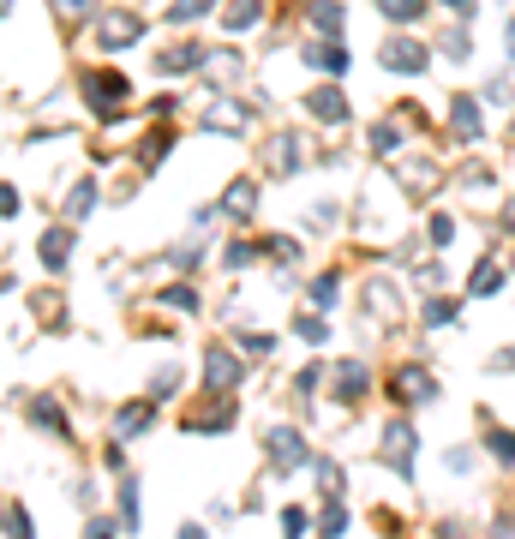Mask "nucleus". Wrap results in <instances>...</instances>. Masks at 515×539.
Masks as SVG:
<instances>
[{
	"label": "nucleus",
	"mask_w": 515,
	"mask_h": 539,
	"mask_svg": "<svg viewBox=\"0 0 515 539\" xmlns=\"http://www.w3.org/2000/svg\"><path fill=\"white\" fill-rule=\"evenodd\" d=\"M6 539H36V528H30V516H24V504H18V498L6 504Z\"/></svg>",
	"instance_id": "f8f14e48"
},
{
	"label": "nucleus",
	"mask_w": 515,
	"mask_h": 539,
	"mask_svg": "<svg viewBox=\"0 0 515 539\" xmlns=\"http://www.w3.org/2000/svg\"><path fill=\"white\" fill-rule=\"evenodd\" d=\"M312 66H324V72H342V48H318V54H312Z\"/></svg>",
	"instance_id": "a878e982"
},
{
	"label": "nucleus",
	"mask_w": 515,
	"mask_h": 539,
	"mask_svg": "<svg viewBox=\"0 0 515 539\" xmlns=\"http://www.w3.org/2000/svg\"><path fill=\"white\" fill-rule=\"evenodd\" d=\"M354 396H366V372H360V366H342V390H336V402H354Z\"/></svg>",
	"instance_id": "dca6fc26"
},
{
	"label": "nucleus",
	"mask_w": 515,
	"mask_h": 539,
	"mask_svg": "<svg viewBox=\"0 0 515 539\" xmlns=\"http://www.w3.org/2000/svg\"><path fill=\"white\" fill-rule=\"evenodd\" d=\"M312 18H318V30H330V36L342 30V12H336L330 0H318V6H312Z\"/></svg>",
	"instance_id": "6ab92c4d"
},
{
	"label": "nucleus",
	"mask_w": 515,
	"mask_h": 539,
	"mask_svg": "<svg viewBox=\"0 0 515 539\" xmlns=\"http://www.w3.org/2000/svg\"><path fill=\"white\" fill-rule=\"evenodd\" d=\"M192 60H198V48L186 42V48H174V54H162V60H156V72H162V78H168V72H192Z\"/></svg>",
	"instance_id": "ddd939ff"
},
{
	"label": "nucleus",
	"mask_w": 515,
	"mask_h": 539,
	"mask_svg": "<svg viewBox=\"0 0 515 539\" xmlns=\"http://www.w3.org/2000/svg\"><path fill=\"white\" fill-rule=\"evenodd\" d=\"M426 318H432V324H450V318H456V306H450V300H432V312H426Z\"/></svg>",
	"instance_id": "cd10ccee"
},
{
	"label": "nucleus",
	"mask_w": 515,
	"mask_h": 539,
	"mask_svg": "<svg viewBox=\"0 0 515 539\" xmlns=\"http://www.w3.org/2000/svg\"><path fill=\"white\" fill-rule=\"evenodd\" d=\"M246 204H252V180H234L228 198H222V210H228V216H246Z\"/></svg>",
	"instance_id": "2eb2a0df"
},
{
	"label": "nucleus",
	"mask_w": 515,
	"mask_h": 539,
	"mask_svg": "<svg viewBox=\"0 0 515 539\" xmlns=\"http://www.w3.org/2000/svg\"><path fill=\"white\" fill-rule=\"evenodd\" d=\"M300 462H306V444H300V432L276 426V432H270V468H276V474H294Z\"/></svg>",
	"instance_id": "f03ea898"
},
{
	"label": "nucleus",
	"mask_w": 515,
	"mask_h": 539,
	"mask_svg": "<svg viewBox=\"0 0 515 539\" xmlns=\"http://www.w3.org/2000/svg\"><path fill=\"white\" fill-rule=\"evenodd\" d=\"M282 534H288V539L306 534V510H282Z\"/></svg>",
	"instance_id": "393cba45"
},
{
	"label": "nucleus",
	"mask_w": 515,
	"mask_h": 539,
	"mask_svg": "<svg viewBox=\"0 0 515 539\" xmlns=\"http://www.w3.org/2000/svg\"><path fill=\"white\" fill-rule=\"evenodd\" d=\"M378 6H384V12H390V18H396V24H408V18H414V12H420V0H378Z\"/></svg>",
	"instance_id": "5701e85b"
},
{
	"label": "nucleus",
	"mask_w": 515,
	"mask_h": 539,
	"mask_svg": "<svg viewBox=\"0 0 515 539\" xmlns=\"http://www.w3.org/2000/svg\"><path fill=\"white\" fill-rule=\"evenodd\" d=\"M42 264L48 270H66V228H48L42 234Z\"/></svg>",
	"instance_id": "0eeeda50"
},
{
	"label": "nucleus",
	"mask_w": 515,
	"mask_h": 539,
	"mask_svg": "<svg viewBox=\"0 0 515 539\" xmlns=\"http://www.w3.org/2000/svg\"><path fill=\"white\" fill-rule=\"evenodd\" d=\"M204 378H210V390H216V384L228 390V384H240V366H234L222 348H210V360H204Z\"/></svg>",
	"instance_id": "39448f33"
},
{
	"label": "nucleus",
	"mask_w": 515,
	"mask_h": 539,
	"mask_svg": "<svg viewBox=\"0 0 515 539\" xmlns=\"http://www.w3.org/2000/svg\"><path fill=\"white\" fill-rule=\"evenodd\" d=\"M150 420H156V408H150V402H138V408H126V414L114 420V432H120V438H132V432H144Z\"/></svg>",
	"instance_id": "6e6552de"
},
{
	"label": "nucleus",
	"mask_w": 515,
	"mask_h": 539,
	"mask_svg": "<svg viewBox=\"0 0 515 539\" xmlns=\"http://www.w3.org/2000/svg\"><path fill=\"white\" fill-rule=\"evenodd\" d=\"M510 54H515V24H510Z\"/></svg>",
	"instance_id": "72a5a7b5"
},
{
	"label": "nucleus",
	"mask_w": 515,
	"mask_h": 539,
	"mask_svg": "<svg viewBox=\"0 0 515 539\" xmlns=\"http://www.w3.org/2000/svg\"><path fill=\"white\" fill-rule=\"evenodd\" d=\"M396 390H402V396L414 390L420 402H432V396H438V384H432V372H426V366H414V372H402V378H396Z\"/></svg>",
	"instance_id": "423d86ee"
},
{
	"label": "nucleus",
	"mask_w": 515,
	"mask_h": 539,
	"mask_svg": "<svg viewBox=\"0 0 515 539\" xmlns=\"http://www.w3.org/2000/svg\"><path fill=\"white\" fill-rule=\"evenodd\" d=\"M180 539H204V528H180Z\"/></svg>",
	"instance_id": "473e14b6"
},
{
	"label": "nucleus",
	"mask_w": 515,
	"mask_h": 539,
	"mask_svg": "<svg viewBox=\"0 0 515 539\" xmlns=\"http://www.w3.org/2000/svg\"><path fill=\"white\" fill-rule=\"evenodd\" d=\"M312 114H318V120H330V126H336V120H342V114H348V108H342V96H336V90H318V96H312Z\"/></svg>",
	"instance_id": "4468645a"
},
{
	"label": "nucleus",
	"mask_w": 515,
	"mask_h": 539,
	"mask_svg": "<svg viewBox=\"0 0 515 539\" xmlns=\"http://www.w3.org/2000/svg\"><path fill=\"white\" fill-rule=\"evenodd\" d=\"M84 96H90V108L108 120V108L126 102V78H114V72H84Z\"/></svg>",
	"instance_id": "f257e3e1"
},
{
	"label": "nucleus",
	"mask_w": 515,
	"mask_h": 539,
	"mask_svg": "<svg viewBox=\"0 0 515 539\" xmlns=\"http://www.w3.org/2000/svg\"><path fill=\"white\" fill-rule=\"evenodd\" d=\"M84 539H114V522H90V528H84Z\"/></svg>",
	"instance_id": "c85d7f7f"
},
{
	"label": "nucleus",
	"mask_w": 515,
	"mask_h": 539,
	"mask_svg": "<svg viewBox=\"0 0 515 539\" xmlns=\"http://www.w3.org/2000/svg\"><path fill=\"white\" fill-rule=\"evenodd\" d=\"M162 306H174V312H198V294H192V288H168Z\"/></svg>",
	"instance_id": "aec40b11"
},
{
	"label": "nucleus",
	"mask_w": 515,
	"mask_h": 539,
	"mask_svg": "<svg viewBox=\"0 0 515 539\" xmlns=\"http://www.w3.org/2000/svg\"><path fill=\"white\" fill-rule=\"evenodd\" d=\"M498 282H504V276H498V264H480V270H474V294H492Z\"/></svg>",
	"instance_id": "412c9836"
},
{
	"label": "nucleus",
	"mask_w": 515,
	"mask_h": 539,
	"mask_svg": "<svg viewBox=\"0 0 515 539\" xmlns=\"http://www.w3.org/2000/svg\"><path fill=\"white\" fill-rule=\"evenodd\" d=\"M90 198H96V186H90V180H84V186H78V192H72V216H90Z\"/></svg>",
	"instance_id": "bb28decb"
},
{
	"label": "nucleus",
	"mask_w": 515,
	"mask_h": 539,
	"mask_svg": "<svg viewBox=\"0 0 515 539\" xmlns=\"http://www.w3.org/2000/svg\"><path fill=\"white\" fill-rule=\"evenodd\" d=\"M252 18H258V0H240V6H234V12H228V30H246V24H252Z\"/></svg>",
	"instance_id": "4be33fe9"
},
{
	"label": "nucleus",
	"mask_w": 515,
	"mask_h": 539,
	"mask_svg": "<svg viewBox=\"0 0 515 539\" xmlns=\"http://www.w3.org/2000/svg\"><path fill=\"white\" fill-rule=\"evenodd\" d=\"M318 486H324V498H336V486H342V474H336V462H318Z\"/></svg>",
	"instance_id": "b1692460"
},
{
	"label": "nucleus",
	"mask_w": 515,
	"mask_h": 539,
	"mask_svg": "<svg viewBox=\"0 0 515 539\" xmlns=\"http://www.w3.org/2000/svg\"><path fill=\"white\" fill-rule=\"evenodd\" d=\"M414 444H420L414 426H390V432H384V462L402 468V474H414Z\"/></svg>",
	"instance_id": "7ed1b4c3"
},
{
	"label": "nucleus",
	"mask_w": 515,
	"mask_h": 539,
	"mask_svg": "<svg viewBox=\"0 0 515 539\" xmlns=\"http://www.w3.org/2000/svg\"><path fill=\"white\" fill-rule=\"evenodd\" d=\"M120 522H126V528H138V486H132V480L120 486Z\"/></svg>",
	"instance_id": "f3484780"
},
{
	"label": "nucleus",
	"mask_w": 515,
	"mask_h": 539,
	"mask_svg": "<svg viewBox=\"0 0 515 539\" xmlns=\"http://www.w3.org/2000/svg\"><path fill=\"white\" fill-rule=\"evenodd\" d=\"M342 528H348V510H342V498H330V504H324V522H318V534L342 539Z\"/></svg>",
	"instance_id": "9b49d317"
},
{
	"label": "nucleus",
	"mask_w": 515,
	"mask_h": 539,
	"mask_svg": "<svg viewBox=\"0 0 515 539\" xmlns=\"http://www.w3.org/2000/svg\"><path fill=\"white\" fill-rule=\"evenodd\" d=\"M60 12H90V0H60Z\"/></svg>",
	"instance_id": "2f4dec72"
},
{
	"label": "nucleus",
	"mask_w": 515,
	"mask_h": 539,
	"mask_svg": "<svg viewBox=\"0 0 515 539\" xmlns=\"http://www.w3.org/2000/svg\"><path fill=\"white\" fill-rule=\"evenodd\" d=\"M492 539H515V516H498V528H492Z\"/></svg>",
	"instance_id": "c756f323"
},
{
	"label": "nucleus",
	"mask_w": 515,
	"mask_h": 539,
	"mask_svg": "<svg viewBox=\"0 0 515 539\" xmlns=\"http://www.w3.org/2000/svg\"><path fill=\"white\" fill-rule=\"evenodd\" d=\"M384 66H390V72H426V48H420V42H402V36H396V42L384 48Z\"/></svg>",
	"instance_id": "20e7f679"
},
{
	"label": "nucleus",
	"mask_w": 515,
	"mask_h": 539,
	"mask_svg": "<svg viewBox=\"0 0 515 539\" xmlns=\"http://www.w3.org/2000/svg\"><path fill=\"white\" fill-rule=\"evenodd\" d=\"M486 450H492L504 468H515V432H492V444H486Z\"/></svg>",
	"instance_id": "a211bd4d"
},
{
	"label": "nucleus",
	"mask_w": 515,
	"mask_h": 539,
	"mask_svg": "<svg viewBox=\"0 0 515 539\" xmlns=\"http://www.w3.org/2000/svg\"><path fill=\"white\" fill-rule=\"evenodd\" d=\"M30 420H36V426H48V432H60V438L72 432V426H66V414H60L54 402H30Z\"/></svg>",
	"instance_id": "9d476101"
},
{
	"label": "nucleus",
	"mask_w": 515,
	"mask_h": 539,
	"mask_svg": "<svg viewBox=\"0 0 515 539\" xmlns=\"http://www.w3.org/2000/svg\"><path fill=\"white\" fill-rule=\"evenodd\" d=\"M198 6H210V0H180V6H174V18H192Z\"/></svg>",
	"instance_id": "7c9ffc66"
},
{
	"label": "nucleus",
	"mask_w": 515,
	"mask_h": 539,
	"mask_svg": "<svg viewBox=\"0 0 515 539\" xmlns=\"http://www.w3.org/2000/svg\"><path fill=\"white\" fill-rule=\"evenodd\" d=\"M138 30H144L138 18H120V24H102V42L108 48H126V42H138Z\"/></svg>",
	"instance_id": "1a4fd4ad"
}]
</instances>
